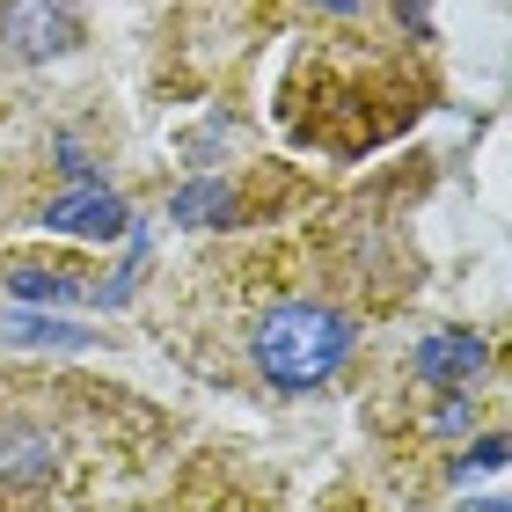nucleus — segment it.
<instances>
[{
	"label": "nucleus",
	"instance_id": "obj_1",
	"mask_svg": "<svg viewBox=\"0 0 512 512\" xmlns=\"http://www.w3.org/2000/svg\"><path fill=\"white\" fill-rule=\"evenodd\" d=\"M352 344H359V330L337 308H322V300H286V308H271L256 322L249 352H256V374H264L278 395H308L352 359Z\"/></svg>",
	"mask_w": 512,
	"mask_h": 512
},
{
	"label": "nucleus",
	"instance_id": "obj_2",
	"mask_svg": "<svg viewBox=\"0 0 512 512\" xmlns=\"http://www.w3.org/2000/svg\"><path fill=\"white\" fill-rule=\"evenodd\" d=\"M0 37H8L15 59H52L81 37V22H74L66 0H8L0 8Z\"/></svg>",
	"mask_w": 512,
	"mask_h": 512
},
{
	"label": "nucleus",
	"instance_id": "obj_3",
	"mask_svg": "<svg viewBox=\"0 0 512 512\" xmlns=\"http://www.w3.org/2000/svg\"><path fill=\"white\" fill-rule=\"evenodd\" d=\"M44 227H59V235H125V205L103 191V183H74V191H59L52 205H44Z\"/></svg>",
	"mask_w": 512,
	"mask_h": 512
},
{
	"label": "nucleus",
	"instance_id": "obj_4",
	"mask_svg": "<svg viewBox=\"0 0 512 512\" xmlns=\"http://www.w3.org/2000/svg\"><path fill=\"white\" fill-rule=\"evenodd\" d=\"M491 359V344H483L476 330H432L425 344H417V381H432V388H461L476 374V366Z\"/></svg>",
	"mask_w": 512,
	"mask_h": 512
},
{
	"label": "nucleus",
	"instance_id": "obj_5",
	"mask_svg": "<svg viewBox=\"0 0 512 512\" xmlns=\"http://www.w3.org/2000/svg\"><path fill=\"white\" fill-rule=\"evenodd\" d=\"M8 286L22 300H81L88 293V278L81 271H66V264H15L8 271Z\"/></svg>",
	"mask_w": 512,
	"mask_h": 512
},
{
	"label": "nucleus",
	"instance_id": "obj_6",
	"mask_svg": "<svg viewBox=\"0 0 512 512\" xmlns=\"http://www.w3.org/2000/svg\"><path fill=\"white\" fill-rule=\"evenodd\" d=\"M59 447L44 432H0V476H52Z\"/></svg>",
	"mask_w": 512,
	"mask_h": 512
},
{
	"label": "nucleus",
	"instance_id": "obj_7",
	"mask_svg": "<svg viewBox=\"0 0 512 512\" xmlns=\"http://www.w3.org/2000/svg\"><path fill=\"white\" fill-rule=\"evenodd\" d=\"M0 344H52V352H74V344H88V330H66L52 315H0Z\"/></svg>",
	"mask_w": 512,
	"mask_h": 512
},
{
	"label": "nucleus",
	"instance_id": "obj_8",
	"mask_svg": "<svg viewBox=\"0 0 512 512\" xmlns=\"http://www.w3.org/2000/svg\"><path fill=\"white\" fill-rule=\"evenodd\" d=\"M169 213L176 220H227V213H235V198H227V183H191V191H176Z\"/></svg>",
	"mask_w": 512,
	"mask_h": 512
},
{
	"label": "nucleus",
	"instance_id": "obj_9",
	"mask_svg": "<svg viewBox=\"0 0 512 512\" xmlns=\"http://www.w3.org/2000/svg\"><path fill=\"white\" fill-rule=\"evenodd\" d=\"M498 461H505V439H483V447L469 454V469H498Z\"/></svg>",
	"mask_w": 512,
	"mask_h": 512
},
{
	"label": "nucleus",
	"instance_id": "obj_10",
	"mask_svg": "<svg viewBox=\"0 0 512 512\" xmlns=\"http://www.w3.org/2000/svg\"><path fill=\"white\" fill-rule=\"evenodd\" d=\"M322 8H337V15H352V8H359V0H322Z\"/></svg>",
	"mask_w": 512,
	"mask_h": 512
}]
</instances>
